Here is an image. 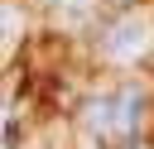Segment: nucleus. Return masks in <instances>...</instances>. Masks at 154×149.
Masks as SVG:
<instances>
[{"instance_id":"f03ea898","label":"nucleus","mask_w":154,"mask_h":149,"mask_svg":"<svg viewBox=\"0 0 154 149\" xmlns=\"http://www.w3.org/2000/svg\"><path fill=\"white\" fill-rule=\"evenodd\" d=\"M144 120V91L140 87H125L116 96V125H111V139H130Z\"/></svg>"},{"instance_id":"7ed1b4c3","label":"nucleus","mask_w":154,"mask_h":149,"mask_svg":"<svg viewBox=\"0 0 154 149\" xmlns=\"http://www.w3.org/2000/svg\"><path fill=\"white\" fill-rule=\"evenodd\" d=\"M82 120H87V130H91V135H111V125H116V96H101V101H87Z\"/></svg>"},{"instance_id":"f257e3e1","label":"nucleus","mask_w":154,"mask_h":149,"mask_svg":"<svg viewBox=\"0 0 154 149\" xmlns=\"http://www.w3.org/2000/svg\"><path fill=\"white\" fill-rule=\"evenodd\" d=\"M149 43H154V19H149L144 10H130V14H120V19L106 29L101 53L116 58V62H135V58L149 53Z\"/></svg>"},{"instance_id":"20e7f679","label":"nucleus","mask_w":154,"mask_h":149,"mask_svg":"<svg viewBox=\"0 0 154 149\" xmlns=\"http://www.w3.org/2000/svg\"><path fill=\"white\" fill-rule=\"evenodd\" d=\"M48 5H58V0H48ZM63 5H67V0H63Z\"/></svg>"}]
</instances>
